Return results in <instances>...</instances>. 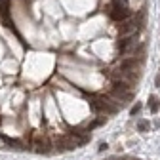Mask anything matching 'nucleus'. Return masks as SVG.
<instances>
[{
	"mask_svg": "<svg viewBox=\"0 0 160 160\" xmlns=\"http://www.w3.org/2000/svg\"><path fill=\"white\" fill-rule=\"evenodd\" d=\"M154 84L160 88V73H158V74H156V78H154Z\"/></svg>",
	"mask_w": 160,
	"mask_h": 160,
	"instance_id": "obj_7",
	"label": "nucleus"
},
{
	"mask_svg": "<svg viewBox=\"0 0 160 160\" xmlns=\"http://www.w3.org/2000/svg\"><path fill=\"white\" fill-rule=\"evenodd\" d=\"M107 13L111 15V19L116 21V23H120V21H124V19H128V17H132L130 8H128L126 4L115 2V0H113V4H111V6H107Z\"/></svg>",
	"mask_w": 160,
	"mask_h": 160,
	"instance_id": "obj_1",
	"label": "nucleus"
},
{
	"mask_svg": "<svg viewBox=\"0 0 160 160\" xmlns=\"http://www.w3.org/2000/svg\"><path fill=\"white\" fill-rule=\"evenodd\" d=\"M90 107L93 109V111H99V113H107V115H115L116 111H118V107L111 101L107 95L105 97H95V99H92L90 101Z\"/></svg>",
	"mask_w": 160,
	"mask_h": 160,
	"instance_id": "obj_2",
	"label": "nucleus"
},
{
	"mask_svg": "<svg viewBox=\"0 0 160 160\" xmlns=\"http://www.w3.org/2000/svg\"><path fill=\"white\" fill-rule=\"evenodd\" d=\"M107 147H109V145H107V143H101V145H99V153H103V151H105Z\"/></svg>",
	"mask_w": 160,
	"mask_h": 160,
	"instance_id": "obj_6",
	"label": "nucleus"
},
{
	"mask_svg": "<svg viewBox=\"0 0 160 160\" xmlns=\"http://www.w3.org/2000/svg\"><path fill=\"white\" fill-rule=\"evenodd\" d=\"M139 109H141V105H135V107H132L130 113H132V115H135V113H139Z\"/></svg>",
	"mask_w": 160,
	"mask_h": 160,
	"instance_id": "obj_5",
	"label": "nucleus"
},
{
	"mask_svg": "<svg viewBox=\"0 0 160 160\" xmlns=\"http://www.w3.org/2000/svg\"><path fill=\"white\" fill-rule=\"evenodd\" d=\"M147 105H149V109H151V113H158V109H160V101H158L156 95H151Z\"/></svg>",
	"mask_w": 160,
	"mask_h": 160,
	"instance_id": "obj_3",
	"label": "nucleus"
},
{
	"mask_svg": "<svg viewBox=\"0 0 160 160\" xmlns=\"http://www.w3.org/2000/svg\"><path fill=\"white\" fill-rule=\"evenodd\" d=\"M137 130L145 134V132L149 130V122H147V120H139V122H137Z\"/></svg>",
	"mask_w": 160,
	"mask_h": 160,
	"instance_id": "obj_4",
	"label": "nucleus"
}]
</instances>
